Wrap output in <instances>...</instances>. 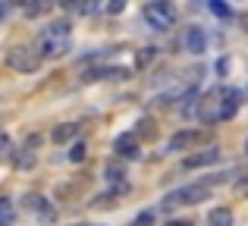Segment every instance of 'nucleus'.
Returning a JSON list of instances; mask_svg holds the SVG:
<instances>
[{"label":"nucleus","mask_w":248,"mask_h":226,"mask_svg":"<svg viewBox=\"0 0 248 226\" xmlns=\"http://www.w3.org/2000/svg\"><path fill=\"white\" fill-rule=\"evenodd\" d=\"M182 44H186L188 54H204V47H207L204 29H201V25H192V29L186 31V38H182Z\"/></svg>","instance_id":"nucleus-6"},{"label":"nucleus","mask_w":248,"mask_h":226,"mask_svg":"<svg viewBox=\"0 0 248 226\" xmlns=\"http://www.w3.org/2000/svg\"><path fill=\"white\" fill-rule=\"evenodd\" d=\"M38 44H41V50L38 54L41 57H63L69 50V22H50L47 29L41 31V38H38Z\"/></svg>","instance_id":"nucleus-1"},{"label":"nucleus","mask_w":248,"mask_h":226,"mask_svg":"<svg viewBox=\"0 0 248 226\" xmlns=\"http://www.w3.org/2000/svg\"><path fill=\"white\" fill-rule=\"evenodd\" d=\"M0 223H6V226L13 223V204L6 198H0Z\"/></svg>","instance_id":"nucleus-12"},{"label":"nucleus","mask_w":248,"mask_h":226,"mask_svg":"<svg viewBox=\"0 0 248 226\" xmlns=\"http://www.w3.org/2000/svg\"><path fill=\"white\" fill-rule=\"evenodd\" d=\"M6 148H10V138H6V135H0V151H6Z\"/></svg>","instance_id":"nucleus-21"},{"label":"nucleus","mask_w":248,"mask_h":226,"mask_svg":"<svg viewBox=\"0 0 248 226\" xmlns=\"http://www.w3.org/2000/svg\"><path fill=\"white\" fill-rule=\"evenodd\" d=\"M201 135L195 132V129H186V132H176L173 138H170V145H167V151H182V148H188V145H195Z\"/></svg>","instance_id":"nucleus-7"},{"label":"nucleus","mask_w":248,"mask_h":226,"mask_svg":"<svg viewBox=\"0 0 248 226\" xmlns=\"http://www.w3.org/2000/svg\"><path fill=\"white\" fill-rule=\"evenodd\" d=\"M16 166H19V170H31V166H35V154H31V151H22L16 157Z\"/></svg>","instance_id":"nucleus-11"},{"label":"nucleus","mask_w":248,"mask_h":226,"mask_svg":"<svg viewBox=\"0 0 248 226\" xmlns=\"http://www.w3.org/2000/svg\"><path fill=\"white\" fill-rule=\"evenodd\" d=\"M6 63H10L13 69H19V73H35L38 69V54L31 47H13L10 57H6Z\"/></svg>","instance_id":"nucleus-4"},{"label":"nucleus","mask_w":248,"mask_h":226,"mask_svg":"<svg viewBox=\"0 0 248 226\" xmlns=\"http://www.w3.org/2000/svg\"><path fill=\"white\" fill-rule=\"evenodd\" d=\"M107 176H110V179H123V170H116V166L110 164V166H107Z\"/></svg>","instance_id":"nucleus-20"},{"label":"nucleus","mask_w":248,"mask_h":226,"mask_svg":"<svg viewBox=\"0 0 248 226\" xmlns=\"http://www.w3.org/2000/svg\"><path fill=\"white\" fill-rule=\"evenodd\" d=\"M85 151H88V148H85L82 141H76V145L69 148V160H73V164H82V160H85Z\"/></svg>","instance_id":"nucleus-13"},{"label":"nucleus","mask_w":248,"mask_h":226,"mask_svg":"<svg viewBox=\"0 0 248 226\" xmlns=\"http://www.w3.org/2000/svg\"><path fill=\"white\" fill-rule=\"evenodd\" d=\"M151 223H154V214H151V211H145V214H139L132 220V226H151Z\"/></svg>","instance_id":"nucleus-17"},{"label":"nucleus","mask_w":248,"mask_h":226,"mask_svg":"<svg viewBox=\"0 0 248 226\" xmlns=\"http://www.w3.org/2000/svg\"><path fill=\"white\" fill-rule=\"evenodd\" d=\"M41 10H47V3H29V6H25V13H29V16H38Z\"/></svg>","instance_id":"nucleus-18"},{"label":"nucleus","mask_w":248,"mask_h":226,"mask_svg":"<svg viewBox=\"0 0 248 226\" xmlns=\"http://www.w3.org/2000/svg\"><path fill=\"white\" fill-rule=\"evenodd\" d=\"M3 13H6V6H3V3H0V16H3Z\"/></svg>","instance_id":"nucleus-23"},{"label":"nucleus","mask_w":248,"mask_h":226,"mask_svg":"<svg viewBox=\"0 0 248 226\" xmlns=\"http://www.w3.org/2000/svg\"><path fill=\"white\" fill-rule=\"evenodd\" d=\"M151 60H154V47H145V50H139V60L135 63H139V66H148Z\"/></svg>","instance_id":"nucleus-16"},{"label":"nucleus","mask_w":248,"mask_h":226,"mask_svg":"<svg viewBox=\"0 0 248 226\" xmlns=\"http://www.w3.org/2000/svg\"><path fill=\"white\" fill-rule=\"evenodd\" d=\"M145 19H148V25H154V29H173V22H176V16H173V10H170V3H164V0H154V3H148L145 6Z\"/></svg>","instance_id":"nucleus-2"},{"label":"nucleus","mask_w":248,"mask_h":226,"mask_svg":"<svg viewBox=\"0 0 248 226\" xmlns=\"http://www.w3.org/2000/svg\"><path fill=\"white\" fill-rule=\"evenodd\" d=\"M113 148H116L120 157H135V154H139V138H135V135H120V138L113 141Z\"/></svg>","instance_id":"nucleus-8"},{"label":"nucleus","mask_w":248,"mask_h":226,"mask_svg":"<svg viewBox=\"0 0 248 226\" xmlns=\"http://www.w3.org/2000/svg\"><path fill=\"white\" fill-rule=\"evenodd\" d=\"M207 226H232V211L230 208H214L207 214Z\"/></svg>","instance_id":"nucleus-9"},{"label":"nucleus","mask_w":248,"mask_h":226,"mask_svg":"<svg viewBox=\"0 0 248 226\" xmlns=\"http://www.w3.org/2000/svg\"><path fill=\"white\" fill-rule=\"evenodd\" d=\"M211 13H214V16H230V3H223V0H214V3H211Z\"/></svg>","instance_id":"nucleus-15"},{"label":"nucleus","mask_w":248,"mask_h":226,"mask_svg":"<svg viewBox=\"0 0 248 226\" xmlns=\"http://www.w3.org/2000/svg\"><path fill=\"white\" fill-rule=\"evenodd\" d=\"M123 10H126V3H123V0H113V3L107 6V13H123Z\"/></svg>","instance_id":"nucleus-19"},{"label":"nucleus","mask_w":248,"mask_h":226,"mask_svg":"<svg viewBox=\"0 0 248 226\" xmlns=\"http://www.w3.org/2000/svg\"><path fill=\"white\" fill-rule=\"evenodd\" d=\"M245 151H248V141H245Z\"/></svg>","instance_id":"nucleus-24"},{"label":"nucleus","mask_w":248,"mask_h":226,"mask_svg":"<svg viewBox=\"0 0 248 226\" xmlns=\"http://www.w3.org/2000/svg\"><path fill=\"white\" fill-rule=\"evenodd\" d=\"M220 160V151L217 148H207V151H198V154H188L186 160H182V166L186 170H198V166H211Z\"/></svg>","instance_id":"nucleus-5"},{"label":"nucleus","mask_w":248,"mask_h":226,"mask_svg":"<svg viewBox=\"0 0 248 226\" xmlns=\"http://www.w3.org/2000/svg\"><path fill=\"white\" fill-rule=\"evenodd\" d=\"M167 226H192V223H186V220H170Z\"/></svg>","instance_id":"nucleus-22"},{"label":"nucleus","mask_w":248,"mask_h":226,"mask_svg":"<svg viewBox=\"0 0 248 226\" xmlns=\"http://www.w3.org/2000/svg\"><path fill=\"white\" fill-rule=\"evenodd\" d=\"M207 198V185H186V189H176L167 195L164 208H176V204H198Z\"/></svg>","instance_id":"nucleus-3"},{"label":"nucleus","mask_w":248,"mask_h":226,"mask_svg":"<svg viewBox=\"0 0 248 226\" xmlns=\"http://www.w3.org/2000/svg\"><path fill=\"white\" fill-rule=\"evenodd\" d=\"M139 135H145V138H154V135H157V129H154V120H141V122H139Z\"/></svg>","instance_id":"nucleus-14"},{"label":"nucleus","mask_w":248,"mask_h":226,"mask_svg":"<svg viewBox=\"0 0 248 226\" xmlns=\"http://www.w3.org/2000/svg\"><path fill=\"white\" fill-rule=\"evenodd\" d=\"M76 132H79V126H57L54 129V132H50V138H54L57 141V145H66V141L69 138H73V135Z\"/></svg>","instance_id":"nucleus-10"}]
</instances>
